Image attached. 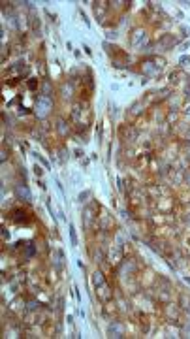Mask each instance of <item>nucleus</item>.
<instances>
[{"instance_id":"obj_16","label":"nucleus","mask_w":190,"mask_h":339,"mask_svg":"<svg viewBox=\"0 0 190 339\" xmlns=\"http://www.w3.org/2000/svg\"><path fill=\"white\" fill-rule=\"evenodd\" d=\"M106 8H107V2H102V8H98V6H94V12H96V17H102V15H104V12H106Z\"/></svg>"},{"instance_id":"obj_14","label":"nucleus","mask_w":190,"mask_h":339,"mask_svg":"<svg viewBox=\"0 0 190 339\" xmlns=\"http://www.w3.org/2000/svg\"><path fill=\"white\" fill-rule=\"evenodd\" d=\"M141 107H143V102H136V104L132 106V111H130L128 115H130V117H136V115H139V113H141Z\"/></svg>"},{"instance_id":"obj_23","label":"nucleus","mask_w":190,"mask_h":339,"mask_svg":"<svg viewBox=\"0 0 190 339\" xmlns=\"http://www.w3.org/2000/svg\"><path fill=\"white\" fill-rule=\"evenodd\" d=\"M55 185H57V187H59V190H60V194L64 196V187H62V185H60V181H59V179H55Z\"/></svg>"},{"instance_id":"obj_18","label":"nucleus","mask_w":190,"mask_h":339,"mask_svg":"<svg viewBox=\"0 0 190 339\" xmlns=\"http://www.w3.org/2000/svg\"><path fill=\"white\" fill-rule=\"evenodd\" d=\"M102 258H104V256H102V253H100V251H98V247H96V249L92 251V260H94V262H102Z\"/></svg>"},{"instance_id":"obj_7","label":"nucleus","mask_w":190,"mask_h":339,"mask_svg":"<svg viewBox=\"0 0 190 339\" xmlns=\"http://www.w3.org/2000/svg\"><path fill=\"white\" fill-rule=\"evenodd\" d=\"M141 38H145V30H143V28H136V30H134V34H132L130 43H132L134 47H138L139 41H141Z\"/></svg>"},{"instance_id":"obj_24","label":"nucleus","mask_w":190,"mask_h":339,"mask_svg":"<svg viewBox=\"0 0 190 339\" xmlns=\"http://www.w3.org/2000/svg\"><path fill=\"white\" fill-rule=\"evenodd\" d=\"M6 158H8V149L4 147V149H2V162H6Z\"/></svg>"},{"instance_id":"obj_22","label":"nucleus","mask_w":190,"mask_h":339,"mask_svg":"<svg viewBox=\"0 0 190 339\" xmlns=\"http://www.w3.org/2000/svg\"><path fill=\"white\" fill-rule=\"evenodd\" d=\"M106 36H107L109 40H113V38H117V32H115V30H107V32H106Z\"/></svg>"},{"instance_id":"obj_1","label":"nucleus","mask_w":190,"mask_h":339,"mask_svg":"<svg viewBox=\"0 0 190 339\" xmlns=\"http://www.w3.org/2000/svg\"><path fill=\"white\" fill-rule=\"evenodd\" d=\"M53 109V100L49 96H40L36 100V106H34V113L38 119H45Z\"/></svg>"},{"instance_id":"obj_21","label":"nucleus","mask_w":190,"mask_h":339,"mask_svg":"<svg viewBox=\"0 0 190 339\" xmlns=\"http://www.w3.org/2000/svg\"><path fill=\"white\" fill-rule=\"evenodd\" d=\"M88 196H91V190H85V192H81L79 196H77V198H79V202H85Z\"/></svg>"},{"instance_id":"obj_11","label":"nucleus","mask_w":190,"mask_h":339,"mask_svg":"<svg viewBox=\"0 0 190 339\" xmlns=\"http://www.w3.org/2000/svg\"><path fill=\"white\" fill-rule=\"evenodd\" d=\"M13 213H15V215L12 217L13 222H19V224H21V222H27V211H25V209H15Z\"/></svg>"},{"instance_id":"obj_29","label":"nucleus","mask_w":190,"mask_h":339,"mask_svg":"<svg viewBox=\"0 0 190 339\" xmlns=\"http://www.w3.org/2000/svg\"><path fill=\"white\" fill-rule=\"evenodd\" d=\"M28 87L30 89H36V81H28Z\"/></svg>"},{"instance_id":"obj_13","label":"nucleus","mask_w":190,"mask_h":339,"mask_svg":"<svg viewBox=\"0 0 190 339\" xmlns=\"http://www.w3.org/2000/svg\"><path fill=\"white\" fill-rule=\"evenodd\" d=\"M179 303L183 305V309H185L186 313H190V300H188L186 294H181V298H179Z\"/></svg>"},{"instance_id":"obj_3","label":"nucleus","mask_w":190,"mask_h":339,"mask_svg":"<svg viewBox=\"0 0 190 339\" xmlns=\"http://www.w3.org/2000/svg\"><path fill=\"white\" fill-rule=\"evenodd\" d=\"M107 335L109 337H124V326H122L119 320L111 322L107 326Z\"/></svg>"},{"instance_id":"obj_20","label":"nucleus","mask_w":190,"mask_h":339,"mask_svg":"<svg viewBox=\"0 0 190 339\" xmlns=\"http://www.w3.org/2000/svg\"><path fill=\"white\" fill-rule=\"evenodd\" d=\"M102 218H104V224H102L104 228H111V226H113V222H111V218H109V217H106V215H104Z\"/></svg>"},{"instance_id":"obj_26","label":"nucleus","mask_w":190,"mask_h":339,"mask_svg":"<svg viewBox=\"0 0 190 339\" xmlns=\"http://www.w3.org/2000/svg\"><path fill=\"white\" fill-rule=\"evenodd\" d=\"M173 119H177V113H175V111H171V113H170V117H167V121H170V123H171V121H173Z\"/></svg>"},{"instance_id":"obj_25","label":"nucleus","mask_w":190,"mask_h":339,"mask_svg":"<svg viewBox=\"0 0 190 339\" xmlns=\"http://www.w3.org/2000/svg\"><path fill=\"white\" fill-rule=\"evenodd\" d=\"M34 173H36V175H41V173H43V170H41L40 166H34Z\"/></svg>"},{"instance_id":"obj_8","label":"nucleus","mask_w":190,"mask_h":339,"mask_svg":"<svg viewBox=\"0 0 190 339\" xmlns=\"http://www.w3.org/2000/svg\"><path fill=\"white\" fill-rule=\"evenodd\" d=\"M164 313H166V316H167V320H170V322H175L177 320V309H175L173 303H167Z\"/></svg>"},{"instance_id":"obj_17","label":"nucleus","mask_w":190,"mask_h":339,"mask_svg":"<svg viewBox=\"0 0 190 339\" xmlns=\"http://www.w3.org/2000/svg\"><path fill=\"white\" fill-rule=\"evenodd\" d=\"M62 96H64V98L72 96V87H70V83H66V85L62 87Z\"/></svg>"},{"instance_id":"obj_6","label":"nucleus","mask_w":190,"mask_h":339,"mask_svg":"<svg viewBox=\"0 0 190 339\" xmlns=\"http://www.w3.org/2000/svg\"><path fill=\"white\" fill-rule=\"evenodd\" d=\"M175 43H177V38H175V36H171V34H166V36L160 40V43H158V45H160L162 49H170L171 45H175Z\"/></svg>"},{"instance_id":"obj_2","label":"nucleus","mask_w":190,"mask_h":339,"mask_svg":"<svg viewBox=\"0 0 190 339\" xmlns=\"http://www.w3.org/2000/svg\"><path fill=\"white\" fill-rule=\"evenodd\" d=\"M98 211H100V207L96 202H91L85 207V211H83V226L85 228H92L96 217H98Z\"/></svg>"},{"instance_id":"obj_10","label":"nucleus","mask_w":190,"mask_h":339,"mask_svg":"<svg viewBox=\"0 0 190 339\" xmlns=\"http://www.w3.org/2000/svg\"><path fill=\"white\" fill-rule=\"evenodd\" d=\"M57 130H59V134H60V136H64V138H66V136L70 134V124L60 119V121L57 123Z\"/></svg>"},{"instance_id":"obj_28","label":"nucleus","mask_w":190,"mask_h":339,"mask_svg":"<svg viewBox=\"0 0 190 339\" xmlns=\"http://www.w3.org/2000/svg\"><path fill=\"white\" fill-rule=\"evenodd\" d=\"M83 49H85V53H87V55H92V51H91V47H88V45H85Z\"/></svg>"},{"instance_id":"obj_27","label":"nucleus","mask_w":190,"mask_h":339,"mask_svg":"<svg viewBox=\"0 0 190 339\" xmlns=\"http://www.w3.org/2000/svg\"><path fill=\"white\" fill-rule=\"evenodd\" d=\"M190 60V57H186V55H185V57H181V64H186Z\"/></svg>"},{"instance_id":"obj_4","label":"nucleus","mask_w":190,"mask_h":339,"mask_svg":"<svg viewBox=\"0 0 190 339\" xmlns=\"http://www.w3.org/2000/svg\"><path fill=\"white\" fill-rule=\"evenodd\" d=\"M15 196L21 202H32V192H30L28 187H25V185H17L15 187Z\"/></svg>"},{"instance_id":"obj_5","label":"nucleus","mask_w":190,"mask_h":339,"mask_svg":"<svg viewBox=\"0 0 190 339\" xmlns=\"http://www.w3.org/2000/svg\"><path fill=\"white\" fill-rule=\"evenodd\" d=\"M134 271H136V262H134V260H120V268H119V273H120V275L134 273Z\"/></svg>"},{"instance_id":"obj_9","label":"nucleus","mask_w":190,"mask_h":339,"mask_svg":"<svg viewBox=\"0 0 190 339\" xmlns=\"http://www.w3.org/2000/svg\"><path fill=\"white\" fill-rule=\"evenodd\" d=\"M106 283H107V281H106V277H104L102 271H94V273H92V285H94V288L106 285Z\"/></svg>"},{"instance_id":"obj_15","label":"nucleus","mask_w":190,"mask_h":339,"mask_svg":"<svg viewBox=\"0 0 190 339\" xmlns=\"http://www.w3.org/2000/svg\"><path fill=\"white\" fill-rule=\"evenodd\" d=\"M70 239H72V247H77V234H75V228L70 224Z\"/></svg>"},{"instance_id":"obj_19","label":"nucleus","mask_w":190,"mask_h":339,"mask_svg":"<svg viewBox=\"0 0 190 339\" xmlns=\"http://www.w3.org/2000/svg\"><path fill=\"white\" fill-rule=\"evenodd\" d=\"M32 155H34V158H36V160H38L40 164H43V166H45V168H49V162H47L45 158H43V157H40L38 153H32Z\"/></svg>"},{"instance_id":"obj_12","label":"nucleus","mask_w":190,"mask_h":339,"mask_svg":"<svg viewBox=\"0 0 190 339\" xmlns=\"http://www.w3.org/2000/svg\"><path fill=\"white\" fill-rule=\"evenodd\" d=\"M111 258H113V262H120L122 260V249H120V245H117L115 249H111Z\"/></svg>"}]
</instances>
